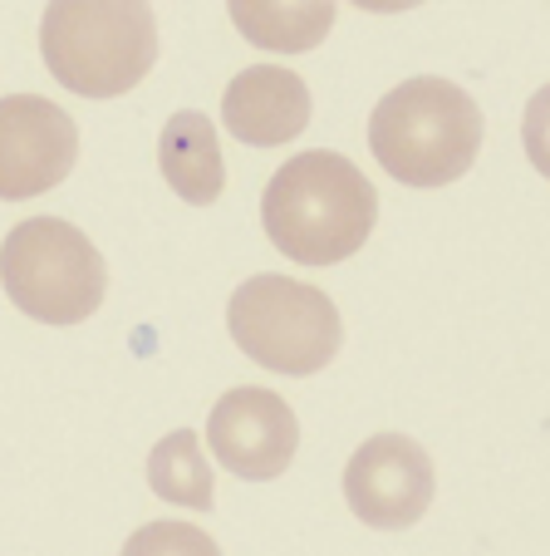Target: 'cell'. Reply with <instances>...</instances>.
<instances>
[{"label": "cell", "mask_w": 550, "mask_h": 556, "mask_svg": "<svg viewBox=\"0 0 550 556\" xmlns=\"http://www.w3.org/2000/svg\"><path fill=\"white\" fill-rule=\"evenodd\" d=\"M379 192L354 157L310 148L276 168L260 192V227L295 266H340L369 242Z\"/></svg>", "instance_id": "obj_1"}, {"label": "cell", "mask_w": 550, "mask_h": 556, "mask_svg": "<svg viewBox=\"0 0 550 556\" xmlns=\"http://www.w3.org/2000/svg\"><path fill=\"white\" fill-rule=\"evenodd\" d=\"M369 148L404 188H447L482 153V109L443 74H413L374 104Z\"/></svg>", "instance_id": "obj_2"}, {"label": "cell", "mask_w": 550, "mask_h": 556, "mask_svg": "<svg viewBox=\"0 0 550 556\" xmlns=\"http://www.w3.org/2000/svg\"><path fill=\"white\" fill-rule=\"evenodd\" d=\"M44 70L84 99H118L157 64L153 5L138 0H54L40 21Z\"/></svg>", "instance_id": "obj_3"}, {"label": "cell", "mask_w": 550, "mask_h": 556, "mask_svg": "<svg viewBox=\"0 0 550 556\" xmlns=\"http://www.w3.org/2000/svg\"><path fill=\"white\" fill-rule=\"evenodd\" d=\"M227 326L236 350L276 375H320L344 345L340 305L310 281L260 271L231 291Z\"/></svg>", "instance_id": "obj_4"}, {"label": "cell", "mask_w": 550, "mask_h": 556, "mask_svg": "<svg viewBox=\"0 0 550 556\" xmlns=\"http://www.w3.org/2000/svg\"><path fill=\"white\" fill-rule=\"evenodd\" d=\"M0 286L40 326H79L104 305L108 266L64 217H30L0 242Z\"/></svg>", "instance_id": "obj_5"}, {"label": "cell", "mask_w": 550, "mask_h": 556, "mask_svg": "<svg viewBox=\"0 0 550 556\" xmlns=\"http://www.w3.org/2000/svg\"><path fill=\"white\" fill-rule=\"evenodd\" d=\"M433 458L408 433H374L344 463V503L379 532L413 527L433 503Z\"/></svg>", "instance_id": "obj_6"}, {"label": "cell", "mask_w": 550, "mask_h": 556, "mask_svg": "<svg viewBox=\"0 0 550 556\" xmlns=\"http://www.w3.org/2000/svg\"><path fill=\"white\" fill-rule=\"evenodd\" d=\"M79 163V124L54 99H0V202H30L60 188Z\"/></svg>", "instance_id": "obj_7"}, {"label": "cell", "mask_w": 550, "mask_h": 556, "mask_svg": "<svg viewBox=\"0 0 550 556\" xmlns=\"http://www.w3.org/2000/svg\"><path fill=\"white\" fill-rule=\"evenodd\" d=\"M207 443L221 468H231L236 478L270 483L291 468L295 448H300V419L276 389L241 384L212 404Z\"/></svg>", "instance_id": "obj_8"}, {"label": "cell", "mask_w": 550, "mask_h": 556, "mask_svg": "<svg viewBox=\"0 0 550 556\" xmlns=\"http://www.w3.org/2000/svg\"><path fill=\"white\" fill-rule=\"evenodd\" d=\"M310 85L285 64H251L221 94V124L246 148H281L310 128Z\"/></svg>", "instance_id": "obj_9"}, {"label": "cell", "mask_w": 550, "mask_h": 556, "mask_svg": "<svg viewBox=\"0 0 550 556\" xmlns=\"http://www.w3.org/2000/svg\"><path fill=\"white\" fill-rule=\"evenodd\" d=\"M157 168H163L167 188L192 207H212L227 188V163H221V143L217 128L207 114L182 109L167 118L163 138H157Z\"/></svg>", "instance_id": "obj_10"}, {"label": "cell", "mask_w": 550, "mask_h": 556, "mask_svg": "<svg viewBox=\"0 0 550 556\" xmlns=\"http://www.w3.org/2000/svg\"><path fill=\"white\" fill-rule=\"evenodd\" d=\"M231 25L246 35L256 50L276 54H305L334 30V5L315 0V5H270V0H231Z\"/></svg>", "instance_id": "obj_11"}, {"label": "cell", "mask_w": 550, "mask_h": 556, "mask_svg": "<svg viewBox=\"0 0 550 556\" xmlns=\"http://www.w3.org/2000/svg\"><path fill=\"white\" fill-rule=\"evenodd\" d=\"M148 483L163 503L172 507H192V513H207L217 503V488H212V468L202 439L192 429H172L148 458Z\"/></svg>", "instance_id": "obj_12"}, {"label": "cell", "mask_w": 550, "mask_h": 556, "mask_svg": "<svg viewBox=\"0 0 550 556\" xmlns=\"http://www.w3.org/2000/svg\"><path fill=\"white\" fill-rule=\"evenodd\" d=\"M124 556H221L197 522H148L124 542Z\"/></svg>", "instance_id": "obj_13"}]
</instances>
